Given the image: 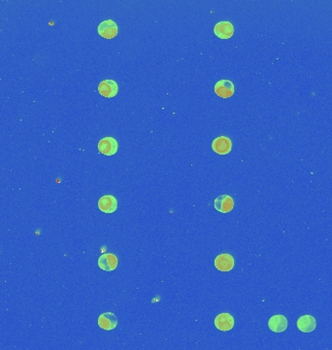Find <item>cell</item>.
<instances>
[{"label": "cell", "mask_w": 332, "mask_h": 350, "mask_svg": "<svg viewBox=\"0 0 332 350\" xmlns=\"http://www.w3.org/2000/svg\"><path fill=\"white\" fill-rule=\"evenodd\" d=\"M98 207L102 212L106 214H112L118 208V200L112 195L103 196L98 200Z\"/></svg>", "instance_id": "cell-11"}, {"label": "cell", "mask_w": 332, "mask_h": 350, "mask_svg": "<svg viewBox=\"0 0 332 350\" xmlns=\"http://www.w3.org/2000/svg\"><path fill=\"white\" fill-rule=\"evenodd\" d=\"M98 34L105 39H113L118 35V26L113 20H105L97 27Z\"/></svg>", "instance_id": "cell-1"}, {"label": "cell", "mask_w": 332, "mask_h": 350, "mask_svg": "<svg viewBox=\"0 0 332 350\" xmlns=\"http://www.w3.org/2000/svg\"><path fill=\"white\" fill-rule=\"evenodd\" d=\"M212 149L219 155H228L232 150V142L228 136H218L212 142Z\"/></svg>", "instance_id": "cell-3"}, {"label": "cell", "mask_w": 332, "mask_h": 350, "mask_svg": "<svg viewBox=\"0 0 332 350\" xmlns=\"http://www.w3.org/2000/svg\"><path fill=\"white\" fill-rule=\"evenodd\" d=\"M215 326L219 331H230L234 327V318L230 313H221L215 318Z\"/></svg>", "instance_id": "cell-8"}, {"label": "cell", "mask_w": 332, "mask_h": 350, "mask_svg": "<svg viewBox=\"0 0 332 350\" xmlns=\"http://www.w3.org/2000/svg\"><path fill=\"white\" fill-rule=\"evenodd\" d=\"M98 266L102 270L112 271L118 267V258L112 253H106L99 257Z\"/></svg>", "instance_id": "cell-9"}, {"label": "cell", "mask_w": 332, "mask_h": 350, "mask_svg": "<svg viewBox=\"0 0 332 350\" xmlns=\"http://www.w3.org/2000/svg\"><path fill=\"white\" fill-rule=\"evenodd\" d=\"M99 94L107 99L115 98L119 92V86L114 80H104L98 86Z\"/></svg>", "instance_id": "cell-7"}, {"label": "cell", "mask_w": 332, "mask_h": 350, "mask_svg": "<svg viewBox=\"0 0 332 350\" xmlns=\"http://www.w3.org/2000/svg\"><path fill=\"white\" fill-rule=\"evenodd\" d=\"M214 206L221 213H229L234 207V200L229 195H223L215 200Z\"/></svg>", "instance_id": "cell-12"}, {"label": "cell", "mask_w": 332, "mask_h": 350, "mask_svg": "<svg viewBox=\"0 0 332 350\" xmlns=\"http://www.w3.org/2000/svg\"><path fill=\"white\" fill-rule=\"evenodd\" d=\"M297 328L302 333H311L317 327V321L312 315H302L297 320Z\"/></svg>", "instance_id": "cell-13"}, {"label": "cell", "mask_w": 332, "mask_h": 350, "mask_svg": "<svg viewBox=\"0 0 332 350\" xmlns=\"http://www.w3.org/2000/svg\"><path fill=\"white\" fill-rule=\"evenodd\" d=\"M235 92L234 84L230 80H221L215 85V93L222 99H229L233 96Z\"/></svg>", "instance_id": "cell-2"}, {"label": "cell", "mask_w": 332, "mask_h": 350, "mask_svg": "<svg viewBox=\"0 0 332 350\" xmlns=\"http://www.w3.org/2000/svg\"><path fill=\"white\" fill-rule=\"evenodd\" d=\"M214 33L221 39H230L234 33V27L230 22H219L214 27Z\"/></svg>", "instance_id": "cell-6"}, {"label": "cell", "mask_w": 332, "mask_h": 350, "mask_svg": "<svg viewBox=\"0 0 332 350\" xmlns=\"http://www.w3.org/2000/svg\"><path fill=\"white\" fill-rule=\"evenodd\" d=\"M118 325V318L112 312L102 313L98 317V326L104 331H112Z\"/></svg>", "instance_id": "cell-10"}, {"label": "cell", "mask_w": 332, "mask_h": 350, "mask_svg": "<svg viewBox=\"0 0 332 350\" xmlns=\"http://www.w3.org/2000/svg\"><path fill=\"white\" fill-rule=\"evenodd\" d=\"M118 148H119L118 141L112 136L104 137L98 142V150L105 156L115 155L118 152Z\"/></svg>", "instance_id": "cell-5"}, {"label": "cell", "mask_w": 332, "mask_h": 350, "mask_svg": "<svg viewBox=\"0 0 332 350\" xmlns=\"http://www.w3.org/2000/svg\"><path fill=\"white\" fill-rule=\"evenodd\" d=\"M269 329L274 333H283L287 328V319L284 315H273L268 321Z\"/></svg>", "instance_id": "cell-14"}, {"label": "cell", "mask_w": 332, "mask_h": 350, "mask_svg": "<svg viewBox=\"0 0 332 350\" xmlns=\"http://www.w3.org/2000/svg\"><path fill=\"white\" fill-rule=\"evenodd\" d=\"M214 265L221 271H230L234 268V258L229 253H223L216 257Z\"/></svg>", "instance_id": "cell-4"}]
</instances>
